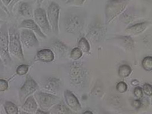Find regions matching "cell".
<instances>
[{
    "label": "cell",
    "mask_w": 152,
    "mask_h": 114,
    "mask_svg": "<svg viewBox=\"0 0 152 114\" xmlns=\"http://www.w3.org/2000/svg\"><path fill=\"white\" fill-rule=\"evenodd\" d=\"M9 51L13 56L24 60L23 51L21 47L19 33L17 28L12 26L9 28Z\"/></svg>",
    "instance_id": "6da1fadb"
},
{
    "label": "cell",
    "mask_w": 152,
    "mask_h": 114,
    "mask_svg": "<svg viewBox=\"0 0 152 114\" xmlns=\"http://www.w3.org/2000/svg\"><path fill=\"white\" fill-rule=\"evenodd\" d=\"M0 57L5 64L11 62L9 51V31L6 23L0 26Z\"/></svg>",
    "instance_id": "7a4b0ae2"
},
{
    "label": "cell",
    "mask_w": 152,
    "mask_h": 114,
    "mask_svg": "<svg viewBox=\"0 0 152 114\" xmlns=\"http://www.w3.org/2000/svg\"><path fill=\"white\" fill-rule=\"evenodd\" d=\"M128 0H111L106 7V21L111 22L126 7Z\"/></svg>",
    "instance_id": "3957f363"
},
{
    "label": "cell",
    "mask_w": 152,
    "mask_h": 114,
    "mask_svg": "<svg viewBox=\"0 0 152 114\" xmlns=\"http://www.w3.org/2000/svg\"><path fill=\"white\" fill-rule=\"evenodd\" d=\"M35 97L43 110H48L60 101L59 98L56 96L41 92L36 93Z\"/></svg>",
    "instance_id": "277c9868"
},
{
    "label": "cell",
    "mask_w": 152,
    "mask_h": 114,
    "mask_svg": "<svg viewBox=\"0 0 152 114\" xmlns=\"http://www.w3.org/2000/svg\"><path fill=\"white\" fill-rule=\"evenodd\" d=\"M83 26V21L81 17L76 14L69 15L66 22V30L71 33L80 31Z\"/></svg>",
    "instance_id": "5b68a950"
},
{
    "label": "cell",
    "mask_w": 152,
    "mask_h": 114,
    "mask_svg": "<svg viewBox=\"0 0 152 114\" xmlns=\"http://www.w3.org/2000/svg\"><path fill=\"white\" fill-rule=\"evenodd\" d=\"M59 13V7L58 4L53 2L48 7V18L50 25L55 33L58 31V18Z\"/></svg>",
    "instance_id": "8992f818"
},
{
    "label": "cell",
    "mask_w": 152,
    "mask_h": 114,
    "mask_svg": "<svg viewBox=\"0 0 152 114\" xmlns=\"http://www.w3.org/2000/svg\"><path fill=\"white\" fill-rule=\"evenodd\" d=\"M37 88L38 85L36 82L28 77L20 91V98L21 102H23L28 96L34 93Z\"/></svg>",
    "instance_id": "52a82bcc"
},
{
    "label": "cell",
    "mask_w": 152,
    "mask_h": 114,
    "mask_svg": "<svg viewBox=\"0 0 152 114\" xmlns=\"http://www.w3.org/2000/svg\"><path fill=\"white\" fill-rule=\"evenodd\" d=\"M34 14L35 21L43 31L46 33L50 32L51 29L45 10L41 8H38L35 10Z\"/></svg>",
    "instance_id": "ba28073f"
},
{
    "label": "cell",
    "mask_w": 152,
    "mask_h": 114,
    "mask_svg": "<svg viewBox=\"0 0 152 114\" xmlns=\"http://www.w3.org/2000/svg\"><path fill=\"white\" fill-rule=\"evenodd\" d=\"M21 42L27 48L37 47L39 45V41L36 38L33 31L25 29L21 32Z\"/></svg>",
    "instance_id": "9c48e42d"
},
{
    "label": "cell",
    "mask_w": 152,
    "mask_h": 114,
    "mask_svg": "<svg viewBox=\"0 0 152 114\" xmlns=\"http://www.w3.org/2000/svg\"><path fill=\"white\" fill-rule=\"evenodd\" d=\"M70 78L74 83L77 85L81 83L84 78V71L83 69L78 66H73L70 69Z\"/></svg>",
    "instance_id": "30bf717a"
},
{
    "label": "cell",
    "mask_w": 152,
    "mask_h": 114,
    "mask_svg": "<svg viewBox=\"0 0 152 114\" xmlns=\"http://www.w3.org/2000/svg\"><path fill=\"white\" fill-rule=\"evenodd\" d=\"M64 97L67 104L72 110L77 112L81 110V106L79 102L72 93L69 91H65Z\"/></svg>",
    "instance_id": "8fae6325"
},
{
    "label": "cell",
    "mask_w": 152,
    "mask_h": 114,
    "mask_svg": "<svg viewBox=\"0 0 152 114\" xmlns=\"http://www.w3.org/2000/svg\"><path fill=\"white\" fill-rule=\"evenodd\" d=\"M20 28H27L28 30L34 31L42 38H46V37L42 32L39 26L32 20H25L21 22V25H20Z\"/></svg>",
    "instance_id": "7c38bea8"
},
{
    "label": "cell",
    "mask_w": 152,
    "mask_h": 114,
    "mask_svg": "<svg viewBox=\"0 0 152 114\" xmlns=\"http://www.w3.org/2000/svg\"><path fill=\"white\" fill-rule=\"evenodd\" d=\"M37 57L38 59L43 62H51L54 60V56L51 50L50 49H42L38 52Z\"/></svg>",
    "instance_id": "4fadbf2b"
},
{
    "label": "cell",
    "mask_w": 152,
    "mask_h": 114,
    "mask_svg": "<svg viewBox=\"0 0 152 114\" xmlns=\"http://www.w3.org/2000/svg\"><path fill=\"white\" fill-rule=\"evenodd\" d=\"M38 108V105L33 96H30L26 100L22 106V109L25 112L31 113H34Z\"/></svg>",
    "instance_id": "5bb4252c"
},
{
    "label": "cell",
    "mask_w": 152,
    "mask_h": 114,
    "mask_svg": "<svg viewBox=\"0 0 152 114\" xmlns=\"http://www.w3.org/2000/svg\"><path fill=\"white\" fill-rule=\"evenodd\" d=\"M61 85V83L59 79L50 78L48 79L45 83V88L50 91L56 92L59 90Z\"/></svg>",
    "instance_id": "9a60e30c"
},
{
    "label": "cell",
    "mask_w": 152,
    "mask_h": 114,
    "mask_svg": "<svg viewBox=\"0 0 152 114\" xmlns=\"http://www.w3.org/2000/svg\"><path fill=\"white\" fill-rule=\"evenodd\" d=\"M18 11L21 15L25 17H31L33 14L32 7L28 2H22L19 7Z\"/></svg>",
    "instance_id": "2e32d148"
},
{
    "label": "cell",
    "mask_w": 152,
    "mask_h": 114,
    "mask_svg": "<svg viewBox=\"0 0 152 114\" xmlns=\"http://www.w3.org/2000/svg\"><path fill=\"white\" fill-rule=\"evenodd\" d=\"M147 25H148V23L146 22L140 23L129 27V28L126 29V31L129 33H131L133 34H138L143 31L145 28H146Z\"/></svg>",
    "instance_id": "e0dca14e"
},
{
    "label": "cell",
    "mask_w": 152,
    "mask_h": 114,
    "mask_svg": "<svg viewBox=\"0 0 152 114\" xmlns=\"http://www.w3.org/2000/svg\"><path fill=\"white\" fill-rule=\"evenodd\" d=\"M103 35V28L99 26H95L92 28L88 35V37L90 38V40L98 41Z\"/></svg>",
    "instance_id": "ac0fdd59"
},
{
    "label": "cell",
    "mask_w": 152,
    "mask_h": 114,
    "mask_svg": "<svg viewBox=\"0 0 152 114\" xmlns=\"http://www.w3.org/2000/svg\"><path fill=\"white\" fill-rule=\"evenodd\" d=\"M4 108L7 114H19L18 108L13 103L7 101L4 105Z\"/></svg>",
    "instance_id": "d6986e66"
},
{
    "label": "cell",
    "mask_w": 152,
    "mask_h": 114,
    "mask_svg": "<svg viewBox=\"0 0 152 114\" xmlns=\"http://www.w3.org/2000/svg\"><path fill=\"white\" fill-rule=\"evenodd\" d=\"M131 72V69L128 65H123L119 67L118 75L122 78L128 77Z\"/></svg>",
    "instance_id": "ffe728a7"
},
{
    "label": "cell",
    "mask_w": 152,
    "mask_h": 114,
    "mask_svg": "<svg viewBox=\"0 0 152 114\" xmlns=\"http://www.w3.org/2000/svg\"><path fill=\"white\" fill-rule=\"evenodd\" d=\"M55 110L56 114H71V111L69 108L66 107L63 102H61L57 105Z\"/></svg>",
    "instance_id": "44dd1931"
},
{
    "label": "cell",
    "mask_w": 152,
    "mask_h": 114,
    "mask_svg": "<svg viewBox=\"0 0 152 114\" xmlns=\"http://www.w3.org/2000/svg\"><path fill=\"white\" fill-rule=\"evenodd\" d=\"M78 46H79V49L85 53H88L90 50L89 43L88 42L87 40L84 38H82L80 40Z\"/></svg>",
    "instance_id": "7402d4cb"
},
{
    "label": "cell",
    "mask_w": 152,
    "mask_h": 114,
    "mask_svg": "<svg viewBox=\"0 0 152 114\" xmlns=\"http://www.w3.org/2000/svg\"><path fill=\"white\" fill-rule=\"evenodd\" d=\"M142 66L147 71H151L152 69V59L151 57H146L142 61Z\"/></svg>",
    "instance_id": "603a6c76"
},
{
    "label": "cell",
    "mask_w": 152,
    "mask_h": 114,
    "mask_svg": "<svg viewBox=\"0 0 152 114\" xmlns=\"http://www.w3.org/2000/svg\"><path fill=\"white\" fill-rule=\"evenodd\" d=\"M28 70V66L26 64H21L19 66L17 69H16V72L18 75H25Z\"/></svg>",
    "instance_id": "cb8c5ba5"
},
{
    "label": "cell",
    "mask_w": 152,
    "mask_h": 114,
    "mask_svg": "<svg viewBox=\"0 0 152 114\" xmlns=\"http://www.w3.org/2000/svg\"><path fill=\"white\" fill-rule=\"evenodd\" d=\"M82 56V52L79 48H75L71 53V58L74 60H77Z\"/></svg>",
    "instance_id": "d4e9b609"
},
{
    "label": "cell",
    "mask_w": 152,
    "mask_h": 114,
    "mask_svg": "<svg viewBox=\"0 0 152 114\" xmlns=\"http://www.w3.org/2000/svg\"><path fill=\"white\" fill-rule=\"evenodd\" d=\"M116 88L118 92L121 93H125L127 90V86L124 82H121L118 83L116 86Z\"/></svg>",
    "instance_id": "484cf974"
},
{
    "label": "cell",
    "mask_w": 152,
    "mask_h": 114,
    "mask_svg": "<svg viewBox=\"0 0 152 114\" xmlns=\"http://www.w3.org/2000/svg\"><path fill=\"white\" fill-rule=\"evenodd\" d=\"M8 87L9 85L7 81L4 79H0V91L3 92L7 90Z\"/></svg>",
    "instance_id": "4316f807"
},
{
    "label": "cell",
    "mask_w": 152,
    "mask_h": 114,
    "mask_svg": "<svg viewBox=\"0 0 152 114\" xmlns=\"http://www.w3.org/2000/svg\"><path fill=\"white\" fill-rule=\"evenodd\" d=\"M134 94L136 95V96L137 98H138V99H141L142 98L143 96V91L141 89V87H136L134 90Z\"/></svg>",
    "instance_id": "83f0119b"
},
{
    "label": "cell",
    "mask_w": 152,
    "mask_h": 114,
    "mask_svg": "<svg viewBox=\"0 0 152 114\" xmlns=\"http://www.w3.org/2000/svg\"><path fill=\"white\" fill-rule=\"evenodd\" d=\"M144 92L147 95L151 96L152 95V86L149 84H145L143 87Z\"/></svg>",
    "instance_id": "f1b7e54d"
},
{
    "label": "cell",
    "mask_w": 152,
    "mask_h": 114,
    "mask_svg": "<svg viewBox=\"0 0 152 114\" xmlns=\"http://www.w3.org/2000/svg\"><path fill=\"white\" fill-rule=\"evenodd\" d=\"M84 0H69L68 3L72 5H82L84 2Z\"/></svg>",
    "instance_id": "f546056e"
},
{
    "label": "cell",
    "mask_w": 152,
    "mask_h": 114,
    "mask_svg": "<svg viewBox=\"0 0 152 114\" xmlns=\"http://www.w3.org/2000/svg\"><path fill=\"white\" fill-rule=\"evenodd\" d=\"M7 13L1 7H0V19L4 20L7 18Z\"/></svg>",
    "instance_id": "4dcf8cb0"
},
{
    "label": "cell",
    "mask_w": 152,
    "mask_h": 114,
    "mask_svg": "<svg viewBox=\"0 0 152 114\" xmlns=\"http://www.w3.org/2000/svg\"><path fill=\"white\" fill-rule=\"evenodd\" d=\"M141 103L139 100H134L132 103V106L136 108H138L141 107Z\"/></svg>",
    "instance_id": "1f68e13d"
},
{
    "label": "cell",
    "mask_w": 152,
    "mask_h": 114,
    "mask_svg": "<svg viewBox=\"0 0 152 114\" xmlns=\"http://www.w3.org/2000/svg\"><path fill=\"white\" fill-rule=\"evenodd\" d=\"M19 1H20V0H12L11 2H10V4L8 5L10 9V10L12 9V8H13L14 5H15V4L16 3H17Z\"/></svg>",
    "instance_id": "d6a6232c"
},
{
    "label": "cell",
    "mask_w": 152,
    "mask_h": 114,
    "mask_svg": "<svg viewBox=\"0 0 152 114\" xmlns=\"http://www.w3.org/2000/svg\"><path fill=\"white\" fill-rule=\"evenodd\" d=\"M1 1L2 2V4H3V5L4 6L7 7V6H8L10 4V3L11 2L12 0H1Z\"/></svg>",
    "instance_id": "836d02e7"
},
{
    "label": "cell",
    "mask_w": 152,
    "mask_h": 114,
    "mask_svg": "<svg viewBox=\"0 0 152 114\" xmlns=\"http://www.w3.org/2000/svg\"><path fill=\"white\" fill-rule=\"evenodd\" d=\"M0 7H2V9H3L7 13H8V11H7V9H6V7H5L3 5V4H2V1H1V0H0Z\"/></svg>",
    "instance_id": "e575fe53"
},
{
    "label": "cell",
    "mask_w": 152,
    "mask_h": 114,
    "mask_svg": "<svg viewBox=\"0 0 152 114\" xmlns=\"http://www.w3.org/2000/svg\"><path fill=\"white\" fill-rule=\"evenodd\" d=\"M36 114H49V113H47V112L43 111L40 110H38L36 112Z\"/></svg>",
    "instance_id": "d590c367"
},
{
    "label": "cell",
    "mask_w": 152,
    "mask_h": 114,
    "mask_svg": "<svg viewBox=\"0 0 152 114\" xmlns=\"http://www.w3.org/2000/svg\"><path fill=\"white\" fill-rule=\"evenodd\" d=\"M3 66H4V63L0 57V70H1L3 68Z\"/></svg>",
    "instance_id": "8d00e7d4"
},
{
    "label": "cell",
    "mask_w": 152,
    "mask_h": 114,
    "mask_svg": "<svg viewBox=\"0 0 152 114\" xmlns=\"http://www.w3.org/2000/svg\"><path fill=\"white\" fill-rule=\"evenodd\" d=\"M83 114H93V113L90 111H87L85 113H84Z\"/></svg>",
    "instance_id": "74e56055"
},
{
    "label": "cell",
    "mask_w": 152,
    "mask_h": 114,
    "mask_svg": "<svg viewBox=\"0 0 152 114\" xmlns=\"http://www.w3.org/2000/svg\"><path fill=\"white\" fill-rule=\"evenodd\" d=\"M20 114H31L30 113H26V112H25V111H22L20 113Z\"/></svg>",
    "instance_id": "f35d334b"
},
{
    "label": "cell",
    "mask_w": 152,
    "mask_h": 114,
    "mask_svg": "<svg viewBox=\"0 0 152 114\" xmlns=\"http://www.w3.org/2000/svg\"><path fill=\"white\" fill-rule=\"evenodd\" d=\"M37 2H38V4H41L42 2H43V0H37Z\"/></svg>",
    "instance_id": "ab89813d"
},
{
    "label": "cell",
    "mask_w": 152,
    "mask_h": 114,
    "mask_svg": "<svg viewBox=\"0 0 152 114\" xmlns=\"http://www.w3.org/2000/svg\"><path fill=\"white\" fill-rule=\"evenodd\" d=\"M2 23H3V22L2 21L0 20V25H1V24H2Z\"/></svg>",
    "instance_id": "60d3db41"
},
{
    "label": "cell",
    "mask_w": 152,
    "mask_h": 114,
    "mask_svg": "<svg viewBox=\"0 0 152 114\" xmlns=\"http://www.w3.org/2000/svg\"><path fill=\"white\" fill-rule=\"evenodd\" d=\"M0 103H1V100H0Z\"/></svg>",
    "instance_id": "b9f144b4"
}]
</instances>
